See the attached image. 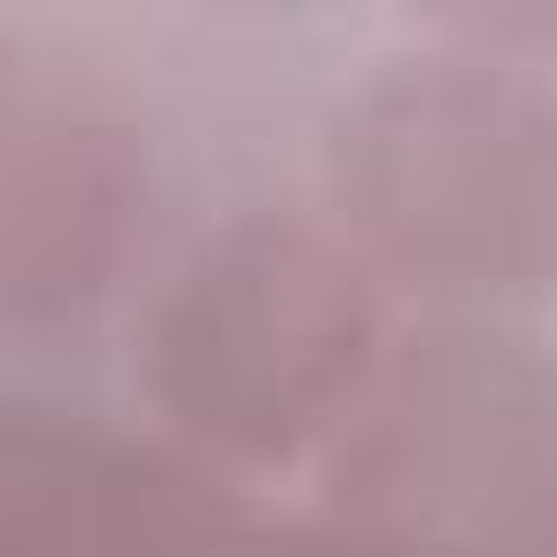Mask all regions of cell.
<instances>
[{"label": "cell", "instance_id": "1", "mask_svg": "<svg viewBox=\"0 0 557 557\" xmlns=\"http://www.w3.org/2000/svg\"><path fill=\"white\" fill-rule=\"evenodd\" d=\"M313 209L400 313L557 296V61L531 26H426L366 61L313 148Z\"/></svg>", "mask_w": 557, "mask_h": 557}, {"label": "cell", "instance_id": "2", "mask_svg": "<svg viewBox=\"0 0 557 557\" xmlns=\"http://www.w3.org/2000/svg\"><path fill=\"white\" fill-rule=\"evenodd\" d=\"M392 331L400 305L322 209L244 200L148 270L131 383L209 470H287L331 444Z\"/></svg>", "mask_w": 557, "mask_h": 557}, {"label": "cell", "instance_id": "3", "mask_svg": "<svg viewBox=\"0 0 557 557\" xmlns=\"http://www.w3.org/2000/svg\"><path fill=\"white\" fill-rule=\"evenodd\" d=\"M313 479L409 557H557V348L505 313H400Z\"/></svg>", "mask_w": 557, "mask_h": 557}, {"label": "cell", "instance_id": "4", "mask_svg": "<svg viewBox=\"0 0 557 557\" xmlns=\"http://www.w3.org/2000/svg\"><path fill=\"white\" fill-rule=\"evenodd\" d=\"M148 139L78 44L0 17V331L78 322L131 252Z\"/></svg>", "mask_w": 557, "mask_h": 557}, {"label": "cell", "instance_id": "5", "mask_svg": "<svg viewBox=\"0 0 557 557\" xmlns=\"http://www.w3.org/2000/svg\"><path fill=\"white\" fill-rule=\"evenodd\" d=\"M252 505L157 426L0 400V557H235Z\"/></svg>", "mask_w": 557, "mask_h": 557}, {"label": "cell", "instance_id": "6", "mask_svg": "<svg viewBox=\"0 0 557 557\" xmlns=\"http://www.w3.org/2000/svg\"><path fill=\"white\" fill-rule=\"evenodd\" d=\"M235 557H409V548H392V540H374V531L305 505V513H252V531H244Z\"/></svg>", "mask_w": 557, "mask_h": 557}]
</instances>
